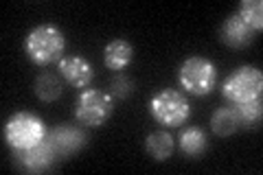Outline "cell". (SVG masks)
Returning <instances> with one entry per match:
<instances>
[{
    "label": "cell",
    "instance_id": "cell-3",
    "mask_svg": "<svg viewBox=\"0 0 263 175\" xmlns=\"http://www.w3.org/2000/svg\"><path fill=\"white\" fill-rule=\"evenodd\" d=\"M48 129L40 116L31 112H18L5 123V143L13 149H29L46 138Z\"/></svg>",
    "mask_w": 263,
    "mask_h": 175
},
{
    "label": "cell",
    "instance_id": "cell-12",
    "mask_svg": "<svg viewBox=\"0 0 263 175\" xmlns=\"http://www.w3.org/2000/svg\"><path fill=\"white\" fill-rule=\"evenodd\" d=\"M241 116L237 112V105L233 107H217L211 116V129L215 131L217 136H233L237 129H241Z\"/></svg>",
    "mask_w": 263,
    "mask_h": 175
},
{
    "label": "cell",
    "instance_id": "cell-14",
    "mask_svg": "<svg viewBox=\"0 0 263 175\" xmlns=\"http://www.w3.org/2000/svg\"><path fill=\"white\" fill-rule=\"evenodd\" d=\"M145 149L156 162H164L169 160L171 153H174V138L167 131H154L145 138Z\"/></svg>",
    "mask_w": 263,
    "mask_h": 175
},
{
    "label": "cell",
    "instance_id": "cell-7",
    "mask_svg": "<svg viewBox=\"0 0 263 175\" xmlns=\"http://www.w3.org/2000/svg\"><path fill=\"white\" fill-rule=\"evenodd\" d=\"M46 140H48V145L55 149L57 158H68L75 151H79L81 147H86L88 134L79 127H72V125H60V127L48 131Z\"/></svg>",
    "mask_w": 263,
    "mask_h": 175
},
{
    "label": "cell",
    "instance_id": "cell-1",
    "mask_svg": "<svg viewBox=\"0 0 263 175\" xmlns=\"http://www.w3.org/2000/svg\"><path fill=\"white\" fill-rule=\"evenodd\" d=\"M64 51H66V37L62 29H57L55 24H37L35 29L29 31L27 40H24V53L37 66L60 62Z\"/></svg>",
    "mask_w": 263,
    "mask_h": 175
},
{
    "label": "cell",
    "instance_id": "cell-2",
    "mask_svg": "<svg viewBox=\"0 0 263 175\" xmlns=\"http://www.w3.org/2000/svg\"><path fill=\"white\" fill-rule=\"evenodd\" d=\"M149 114L162 127H180L191 114V103L174 88H162L149 99Z\"/></svg>",
    "mask_w": 263,
    "mask_h": 175
},
{
    "label": "cell",
    "instance_id": "cell-13",
    "mask_svg": "<svg viewBox=\"0 0 263 175\" xmlns=\"http://www.w3.org/2000/svg\"><path fill=\"white\" fill-rule=\"evenodd\" d=\"M206 134H204L202 127H195V125H189V127H184L182 131H180V149L191 155V158H197L202 155L204 151H206Z\"/></svg>",
    "mask_w": 263,
    "mask_h": 175
},
{
    "label": "cell",
    "instance_id": "cell-18",
    "mask_svg": "<svg viewBox=\"0 0 263 175\" xmlns=\"http://www.w3.org/2000/svg\"><path fill=\"white\" fill-rule=\"evenodd\" d=\"M112 92H114V96L125 99L129 92H134V81L125 77V74H117L112 81Z\"/></svg>",
    "mask_w": 263,
    "mask_h": 175
},
{
    "label": "cell",
    "instance_id": "cell-11",
    "mask_svg": "<svg viewBox=\"0 0 263 175\" xmlns=\"http://www.w3.org/2000/svg\"><path fill=\"white\" fill-rule=\"evenodd\" d=\"M132 60H134V46H132L127 40H123V37L112 40L110 44L105 46V51H103V62H105V66H108L110 70L127 68V66L132 64Z\"/></svg>",
    "mask_w": 263,
    "mask_h": 175
},
{
    "label": "cell",
    "instance_id": "cell-17",
    "mask_svg": "<svg viewBox=\"0 0 263 175\" xmlns=\"http://www.w3.org/2000/svg\"><path fill=\"white\" fill-rule=\"evenodd\" d=\"M237 112H239V116H241L243 127H252V125H257L261 121V114H263L261 99H254V101L237 105Z\"/></svg>",
    "mask_w": 263,
    "mask_h": 175
},
{
    "label": "cell",
    "instance_id": "cell-6",
    "mask_svg": "<svg viewBox=\"0 0 263 175\" xmlns=\"http://www.w3.org/2000/svg\"><path fill=\"white\" fill-rule=\"evenodd\" d=\"M114 110V101L108 92L97 88H86L84 92L77 96L75 103V119L79 123L88 125V127H99L110 119Z\"/></svg>",
    "mask_w": 263,
    "mask_h": 175
},
{
    "label": "cell",
    "instance_id": "cell-15",
    "mask_svg": "<svg viewBox=\"0 0 263 175\" xmlns=\"http://www.w3.org/2000/svg\"><path fill=\"white\" fill-rule=\"evenodd\" d=\"M33 90H35V94L40 101H44V103H53L57 101V99L62 96V81L57 74L53 72H40L37 74V79L35 83H33Z\"/></svg>",
    "mask_w": 263,
    "mask_h": 175
},
{
    "label": "cell",
    "instance_id": "cell-4",
    "mask_svg": "<svg viewBox=\"0 0 263 175\" xmlns=\"http://www.w3.org/2000/svg\"><path fill=\"white\" fill-rule=\"evenodd\" d=\"M261 90H263V74L254 66H239L221 83V94L235 105L261 99Z\"/></svg>",
    "mask_w": 263,
    "mask_h": 175
},
{
    "label": "cell",
    "instance_id": "cell-16",
    "mask_svg": "<svg viewBox=\"0 0 263 175\" xmlns=\"http://www.w3.org/2000/svg\"><path fill=\"white\" fill-rule=\"evenodd\" d=\"M237 15H239L252 31H261V27H263V3L261 0H243L239 5Z\"/></svg>",
    "mask_w": 263,
    "mask_h": 175
},
{
    "label": "cell",
    "instance_id": "cell-5",
    "mask_svg": "<svg viewBox=\"0 0 263 175\" xmlns=\"http://www.w3.org/2000/svg\"><path fill=\"white\" fill-rule=\"evenodd\" d=\"M178 81L191 94H197V96L209 94L217 86V68L206 57L193 55L189 60H184L182 66H180Z\"/></svg>",
    "mask_w": 263,
    "mask_h": 175
},
{
    "label": "cell",
    "instance_id": "cell-9",
    "mask_svg": "<svg viewBox=\"0 0 263 175\" xmlns=\"http://www.w3.org/2000/svg\"><path fill=\"white\" fill-rule=\"evenodd\" d=\"M60 74L72 88H86L95 77V68L86 57L81 55H66L60 60Z\"/></svg>",
    "mask_w": 263,
    "mask_h": 175
},
{
    "label": "cell",
    "instance_id": "cell-10",
    "mask_svg": "<svg viewBox=\"0 0 263 175\" xmlns=\"http://www.w3.org/2000/svg\"><path fill=\"white\" fill-rule=\"evenodd\" d=\"M219 37L226 42L228 46L233 48H241V46H248L252 37H254V31L246 24L239 15L233 13L221 22V29H219Z\"/></svg>",
    "mask_w": 263,
    "mask_h": 175
},
{
    "label": "cell",
    "instance_id": "cell-8",
    "mask_svg": "<svg viewBox=\"0 0 263 175\" xmlns=\"http://www.w3.org/2000/svg\"><path fill=\"white\" fill-rule=\"evenodd\" d=\"M55 160H57V153H55V149L48 145L46 138L35 147L15 149V162H18V166L24 171H31V173L48 171Z\"/></svg>",
    "mask_w": 263,
    "mask_h": 175
}]
</instances>
